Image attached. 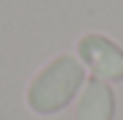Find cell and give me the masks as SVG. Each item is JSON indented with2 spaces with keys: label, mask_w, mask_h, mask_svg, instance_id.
Returning <instances> with one entry per match:
<instances>
[{
  "label": "cell",
  "mask_w": 123,
  "mask_h": 120,
  "mask_svg": "<svg viewBox=\"0 0 123 120\" xmlns=\"http://www.w3.org/2000/svg\"><path fill=\"white\" fill-rule=\"evenodd\" d=\"M81 81H84V68L71 55L55 57L29 86L31 110L39 115H52V112L63 110L79 91Z\"/></svg>",
  "instance_id": "obj_1"
},
{
  "label": "cell",
  "mask_w": 123,
  "mask_h": 120,
  "mask_svg": "<svg viewBox=\"0 0 123 120\" xmlns=\"http://www.w3.org/2000/svg\"><path fill=\"white\" fill-rule=\"evenodd\" d=\"M79 52H81L84 63L97 76L110 78V81L123 78V50L115 42H110L107 37H99V34L84 37L79 42Z\"/></svg>",
  "instance_id": "obj_2"
},
{
  "label": "cell",
  "mask_w": 123,
  "mask_h": 120,
  "mask_svg": "<svg viewBox=\"0 0 123 120\" xmlns=\"http://www.w3.org/2000/svg\"><path fill=\"white\" fill-rule=\"evenodd\" d=\"M113 110H115V99L110 86L94 78L84 89V97L76 107V120H113Z\"/></svg>",
  "instance_id": "obj_3"
}]
</instances>
